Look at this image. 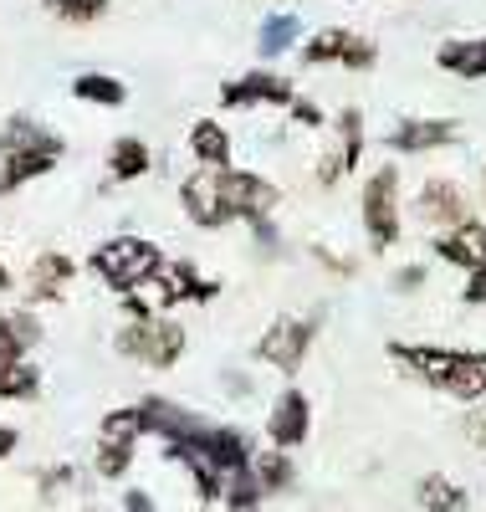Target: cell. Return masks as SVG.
<instances>
[{
	"mask_svg": "<svg viewBox=\"0 0 486 512\" xmlns=\"http://www.w3.org/2000/svg\"><path fill=\"white\" fill-rule=\"evenodd\" d=\"M87 267H93V277L113 292H134L144 287L159 267H164V251L149 241V236H108L93 256H87Z\"/></svg>",
	"mask_w": 486,
	"mask_h": 512,
	"instance_id": "3",
	"label": "cell"
},
{
	"mask_svg": "<svg viewBox=\"0 0 486 512\" xmlns=\"http://www.w3.org/2000/svg\"><path fill=\"white\" fill-rule=\"evenodd\" d=\"M302 62L307 67H348V72H374L379 67V47L364 36V31H353V26H323L318 36H307L302 41Z\"/></svg>",
	"mask_w": 486,
	"mask_h": 512,
	"instance_id": "7",
	"label": "cell"
},
{
	"mask_svg": "<svg viewBox=\"0 0 486 512\" xmlns=\"http://www.w3.org/2000/svg\"><path fill=\"white\" fill-rule=\"evenodd\" d=\"M333 128H338V144H328V154L318 159V185H323V190H333L343 175H353V169L364 164V144H369L359 108H338Z\"/></svg>",
	"mask_w": 486,
	"mask_h": 512,
	"instance_id": "10",
	"label": "cell"
},
{
	"mask_svg": "<svg viewBox=\"0 0 486 512\" xmlns=\"http://www.w3.org/2000/svg\"><path fill=\"white\" fill-rule=\"evenodd\" d=\"M435 67L451 72V77H466V82H481L486 77V36L440 41V47H435Z\"/></svg>",
	"mask_w": 486,
	"mask_h": 512,
	"instance_id": "18",
	"label": "cell"
},
{
	"mask_svg": "<svg viewBox=\"0 0 486 512\" xmlns=\"http://www.w3.org/2000/svg\"><path fill=\"white\" fill-rule=\"evenodd\" d=\"M292 103H297L292 77H282L272 67H251L241 77L220 82V108H292Z\"/></svg>",
	"mask_w": 486,
	"mask_h": 512,
	"instance_id": "9",
	"label": "cell"
},
{
	"mask_svg": "<svg viewBox=\"0 0 486 512\" xmlns=\"http://www.w3.org/2000/svg\"><path fill=\"white\" fill-rule=\"evenodd\" d=\"M36 344H41V318L31 308L0 313V364L26 359V349H36Z\"/></svg>",
	"mask_w": 486,
	"mask_h": 512,
	"instance_id": "22",
	"label": "cell"
},
{
	"mask_svg": "<svg viewBox=\"0 0 486 512\" xmlns=\"http://www.w3.org/2000/svg\"><path fill=\"white\" fill-rule=\"evenodd\" d=\"M123 512H159V507H154V497L144 487H128L123 492Z\"/></svg>",
	"mask_w": 486,
	"mask_h": 512,
	"instance_id": "34",
	"label": "cell"
},
{
	"mask_svg": "<svg viewBox=\"0 0 486 512\" xmlns=\"http://www.w3.org/2000/svg\"><path fill=\"white\" fill-rule=\"evenodd\" d=\"M41 395V369L31 359L0 364V400H36Z\"/></svg>",
	"mask_w": 486,
	"mask_h": 512,
	"instance_id": "26",
	"label": "cell"
},
{
	"mask_svg": "<svg viewBox=\"0 0 486 512\" xmlns=\"http://www.w3.org/2000/svg\"><path fill=\"white\" fill-rule=\"evenodd\" d=\"M318 328H323V313H282V318H272L267 333L256 338L251 354H256L261 364L282 369V374H297V369L307 364V354H313Z\"/></svg>",
	"mask_w": 486,
	"mask_h": 512,
	"instance_id": "6",
	"label": "cell"
},
{
	"mask_svg": "<svg viewBox=\"0 0 486 512\" xmlns=\"http://www.w3.org/2000/svg\"><path fill=\"white\" fill-rule=\"evenodd\" d=\"M481 205H486V169H481Z\"/></svg>",
	"mask_w": 486,
	"mask_h": 512,
	"instance_id": "39",
	"label": "cell"
},
{
	"mask_svg": "<svg viewBox=\"0 0 486 512\" xmlns=\"http://www.w3.org/2000/svg\"><path fill=\"white\" fill-rule=\"evenodd\" d=\"M72 98L77 103H98V108H123L128 88L118 77H108V72H82V77H72Z\"/></svg>",
	"mask_w": 486,
	"mask_h": 512,
	"instance_id": "24",
	"label": "cell"
},
{
	"mask_svg": "<svg viewBox=\"0 0 486 512\" xmlns=\"http://www.w3.org/2000/svg\"><path fill=\"white\" fill-rule=\"evenodd\" d=\"M113 344H118L123 359H134L144 369H174L185 359V323H174L169 313L144 318V323H123Z\"/></svg>",
	"mask_w": 486,
	"mask_h": 512,
	"instance_id": "5",
	"label": "cell"
},
{
	"mask_svg": "<svg viewBox=\"0 0 486 512\" xmlns=\"http://www.w3.org/2000/svg\"><path fill=\"white\" fill-rule=\"evenodd\" d=\"M461 303H471V308H486V267L466 272V287H461Z\"/></svg>",
	"mask_w": 486,
	"mask_h": 512,
	"instance_id": "30",
	"label": "cell"
},
{
	"mask_svg": "<svg viewBox=\"0 0 486 512\" xmlns=\"http://www.w3.org/2000/svg\"><path fill=\"white\" fill-rule=\"evenodd\" d=\"M466 441H471V446L481 451V461H486V410H481V405L466 415Z\"/></svg>",
	"mask_w": 486,
	"mask_h": 512,
	"instance_id": "31",
	"label": "cell"
},
{
	"mask_svg": "<svg viewBox=\"0 0 486 512\" xmlns=\"http://www.w3.org/2000/svg\"><path fill=\"white\" fill-rule=\"evenodd\" d=\"M435 256H440V262H451V267H461V272L486 267V221L466 216L461 226L440 231V236H435Z\"/></svg>",
	"mask_w": 486,
	"mask_h": 512,
	"instance_id": "15",
	"label": "cell"
},
{
	"mask_svg": "<svg viewBox=\"0 0 486 512\" xmlns=\"http://www.w3.org/2000/svg\"><path fill=\"white\" fill-rule=\"evenodd\" d=\"M359 216H364V231H369V251L384 256L400 246L405 236V221H400V169L394 164H379L374 175L364 180L359 190Z\"/></svg>",
	"mask_w": 486,
	"mask_h": 512,
	"instance_id": "4",
	"label": "cell"
},
{
	"mask_svg": "<svg viewBox=\"0 0 486 512\" xmlns=\"http://www.w3.org/2000/svg\"><path fill=\"white\" fill-rule=\"evenodd\" d=\"M77 277V262L67 251H41L36 262H31V277H26V303L41 308V303H62L67 287Z\"/></svg>",
	"mask_w": 486,
	"mask_h": 512,
	"instance_id": "14",
	"label": "cell"
},
{
	"mask_svg": "<svg viewBox=\"0 0 486 512\" xmlns=\"http://www.w3.org/2000/svg\"><path fill=\"white\" fill-rule=\"evenodd\" d=\"M302 41V21L297 16H267L261 21V31H256V52L261 57H282V52H292Z\"/></svg>",
	"mask_w": 486,
	"mask_h": 512,
	"instance_id": "25",
	"label": "cell"
},
{
	"mask_svg": "<svg viewBox=\"0 0 486 512\" xmlns=\"http://www.w3.org/2000/svg\"><path fill=\"white\" fill-rule=\"evenodd\" d=\"M415 216H420L425 226L451 231V226H461V221L471 216V205H466V195H461V185H456V180L435 175V180H425V190L415 195Z\"/></svg>",
	"mask_w": 486,
	"mask_h": 512,
	"instance_id": "13",
	"label": "cell"
},
{
	"mask_svg": "<svg viewBox=\"0 0 486 512\" xmlns=\"http://www.w3.org/2000/svg\"><path fill=\"white\" fill-rule=\"evenodd\" d=\"M108 6L113 0H47V11L57 21H67V26H93V21L108 16Z\"/></svg>",
	"mask_w": 486,
	"mask_h": 512,
	"instance_id": "27",
	"label": "cell"
},
{
	"mask_svg": "<svg viewBox=\"0 0 486 512\" xmlns=\"http://www.w3.org/2000/svg\"><path fill=\"white\" fill-rule=\"evenodd\" d=\"M389 359L410 369L415 379H425L435 395H451L461 405H481L486 400V349H446V344H405L389 338Z\"/></svg>",
	"mask_w": 486,
	"mask_h": 512,
	"instance_id": "1",
	"label": "cell"
},
{
	"mask_svg": "<svg viewBox=\"0 0 486 512\" xmlns=\"http://www.w3.org/2000/svg\"><path fill=\"white\" fill-rule=\"evenodd\" d=\"M251 482H256V492H261V502L267 497H282V492H292L297 487V466H292V451H256L251 456Z\"/></svg>",
	"mask_w": 486,
	"mask_h": 512,
	"instance_id": "19",
	"label": "cell"
},
{
	"mask_svg": "<svg viewBox=\"0 0 486 512\" xmlns=\"http://www.w3.org/2000/svg\"><path fill=\"white\" fill-rule=\"evenodd\" d=\"M16 446H21L16 425H6V420H0V461H6V456H16Z\"/></svg>",
	"mask_w": 486,
	"mask_h": 512,
	"instance_id": "37",
	"label": "cell"
},
{
	"mask_svg": "<svg viewBox=\"0 0 486 512\" xmlns=\"http://www.w3.org/2000/svg\"><path fill=\"white\" fill-rule=\"evenodd\" d=\"M41 144H57L52 128H41L31 113H11L6 128H0V159L16 154V149H41Z\"/></svg>",
	"mask_w": 486,
	"mask_h": 512,
	"instance_id": "23",
	"label": "cell"
},
{
	"mask_svg": "<svg viewBox=\"0 0 486 512\" xmlns=\"http://www.w3.org/2000/svg\"><path fill=\"white\" fill-rule=\"evenodd\" d=\"M149 169H154V154H149L144 139L123 134V139L108 144V180H113V185H134V180L149 175Z\"/></svg>",
	"mask_w": 486,
	"mask_h": 512,
	"instance_id": "21",
	"label": "cell"
},
{
	"mask_svg": "<svg viewBox=\"0 0 486 512\" xmlns=\"http://www.w3.org/2000/svg\"><path fill=\"white\" fill-rule=\"evenodd\" d=\"M313 256L328 267V272H338V277H353V262H343V256H333L328 246H313Z\"/></svg>",
	"mask_w": 486,
	"mask_h": 512,
	"instance_id": "35",
	"label": "cell"
},
{
	"mask_svg": "<svg viewBox=\"0 0 486 512\" xmlns=\"http://www.w3.org/2000/svg\"><path fill=\"white\" fill-rule=\"evenodd\" d=\"M72 482H77V466H47V472L36 477V487H41V497H47V502H52L57 492H67Z\"/></svg>",
	"mask_w": 486,
	"mask_h": 512,
	"instance_id": "29",
	"label": "cell"
},
{
	"mask_svg": "<svg viewBox=\"0 0 486 512\" xmlns=\"http://www.w3.org/2000/svg\"><path fill=\"white\" fill-rule=\"evenodd\" d=\"M220 502H226L231 512H261V492H256L251 472H236V477H226V492H220Z\"/></svg>",
	"mask_w": 486,
	"mask_h": 512,
	"instance_id": "28",
	"label": "cell"
},
{
	"mask_svg": "<svg viewBox=\"0 0 486 512\" xmlns=\"http://www.w3.org/2000/svg\"><path fill=\"white\" fill-rule=\"evenodd\" d=\"M251 231H256L261 251H267V256H277V226H272V216H261V221H251Z\"/></svg>",
	"mask_w": 486,
	"mask_h": 512,
	"instance_id": "33",
	"label": "cell"
},
{
	"mask_svg": "<svg viewBox=\"0 0 486 512\" xmlns=\"http://www.w3.org/2000/svg\"><path fill=\"white\" fill-rule=\"evenodd\" d=\"M461 139V123L456 118H400L389 128V149L394 154H430V149H446Z\"/></svg>",
	"mask_w": 486,
	"mask_h": 512,
	"instance_id": "12",
	"label": "cell"
},
{
	"mask_svg": "<svg viewBox=\"0 0 486 512\" xmlns=\"http://www.w3.org/2000/svg\"><path fill=\"white\" fill-rule=\"evenodd\" d=\"M415 507L420 512H471V492L446 472H425L415 482Z\"/></svg>",
	"mask_w": 486,
	"mask_h": 512,
	"instance_id": "20",
	"label": "cell"
},
{
	"mask_svg": "<svg viewBox=\"0 0 486 512\" xmlns=\"http://www.w3.org/2000/svg\"><path fill=\"white\" fill-rule=\"evenodd\" d=\"M287 113H292V118H297L302 128H323V123H328V118H323V108H313V103H302V98H297V103H292Z\"/></svg>",
	"mask_w": 486,
	"mask_h": 512,
	"instance_id": "32",
	"label": "cell"
},
{
	"mask_svg": "<svg viewBox=\"0 0 486 512\" xmlns=\"http://www.w3.org/2000/svg\"><path fill=\"white\" fill-rule=\"evenodd\" d=\"M11 287H16V277H11L6 267H0V292H11Z\"/></svg>",
	"mask_w": 486,
	"mask_h": 512,
	"instance_id": "38",
	"label": "cell"
},
{
	"mask_svg": "<svg viewBox=\"0 0 486 512\" xmlns=\"http://www.w3.org/2000/svg\"><path fill=\"white\" fill-rule=\"evenodd\" d=\"M231 134L220 118H195L190 123V154H195V169H231Z\"/></svg>",
	"mask_w": 486,
	"mask_h": 512,
	"instance_id": "17",
	"label": "cell"
},
{
	"mask_svg": "<svg viewBox=\"0 0 486 512\" xmlns=\"http://www.w3.org/2000/svg\"><path fill=\"white\" fill-rule=\"evenodd\" d=\"M425 287V267H405V272H394V292H415Z\"/></svg>",
	"mask_w": 486,
	"mask_h": 512,
	"instance_id": "36",
	"label": "cell"
},
{
	"mask_svg": "<svg viewBox=\"0 0 486 512\" xmlns=\"http://www.w3.org/2000/svg\"><path fill=\"white\" fill-rule=\"evenodd\" d=\"M139 436H144V425H139V410L134 405H123V410H108L103 425H98V451H93V472L103 482H118L128 466H134V451H139Z\"/></svg>",
	"mask_w": 486,
	"mask_h": 512,
	"instance_id": "8",
	"label": "cell"
},
{
	"mask_svg": "<svg viewBox=\"0 0 486 512\" xmlns=\"http://www.w3.org/2000/svg\"><path fill=\"white\" fill-rule=\"evenodd\" d=\"M220 282L200 277L195 262H164L144 287L123 292V313L128 323H144V318H164V308H180V303H215Z\"/></svg>",
	"mask_w": 486,
	"mask_h": 512,
	"instance_id": "2",
	"label": "cell"
},
{
	"mask_svg": "<svg viewBox=\"0 0 486 512\" xmlns=\"http://www.w3.org/2000/svg\"><path fill=\"white\" fill-rule=\"evenodd\" d=\"M307 436H313V405H307L302 390H282L267 410V446L272 451H297Z\"/></svg>",
	"mask_w": 486,
	"mask_h": 512,
	"instance_id": "11",
	"label": "cell"
},
{
	"mask_svg": "<svg viewBox=\"0 0 486 512\" xmlns=\"http://www.w3.org/2000/svg\"><path fill=\"white\" fill-rule=\"evenodd\" d=\"M62 139L57 144H41V149H16V154H6L0 159V195H11V190H21V185H31V180H41V175H52V169L62 164Z\"/></svg>",
	"mask_w": 486,
	"mask_h": 512,
	"instance_id": "16",
	"label": "cell"
}]
</instances>
